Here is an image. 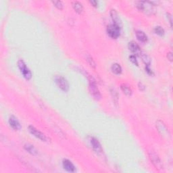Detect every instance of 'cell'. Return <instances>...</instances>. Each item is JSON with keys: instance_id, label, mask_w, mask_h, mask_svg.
<instances>
[{"instance_id": "1", "label": "cell", "mask_w": 173, "mask_h": 173, "mask_svg": "<svg viewBox=\"0 0 173 173\" xmlns=\"http://www.w3.org/2000/svg\"><path fill=\"white\" fill-rule=\"evenodd\" d=\"M137 8L141 12L147 15H153L156 13L155 6L151 3V1H139L137 2Z\"/></svg>"}, {"instance_id": "2", "label": "cell", "mask_w": 173, "mask_h": 173, "mask_svg": "<svg viewBox=\"0 0 173 173\" xmlns=\"http://www.w3.org/2000/svg\"><path fill=\"white\" fill-rule=\"evenodd\" d=\"M86 77H87L89 81V89L90 93L95 99L100 100L102 98V95L97 86L96 81L92 76L89 74Z\"/></svg>"}, {"instance_id": "3", "label": "cell", "mask_w": 173, "mask_h": 173, "mask_svg": "<svg viewBox=\"0 0 173 173\" xmlns=\"http://www.w3.org/2000/svg\"><path fill=\"white\" fill-rule=\"evenodd\" d=\"M28 129H29V132H30L32 135L35 136L36 138H37L41 141H42V142H44L46 143H49L50 142H51V140H50V139L49 137H47L45 134L41 133V132L39 131L38 129H36L35 127H34L33 126L30 125V126H29Z\"/></svg>"}, {"instance_id": "4", "label": "cell", "mask_w": 173, "mask_h": 173, "mask_svg": "<svg viewBox=\"0 0 173 173\" xmlns=\"http://www.w3.org/2000/svg\"><path fill=\"white\" fill-rule=\"evenodd\" d=\"M149 157L150 160H151L152 163L153 164L154 166L156 167L157 169L162 170L163 168L162 162L160 157L156 152L154 151H149Z\"/></svg>"}, {"instance_id": "5", "label": "cell", "mask_w": 173, "mask_h": 173, "mask_svg": "<svg viewBox=\"0 0 173 173\" xmlns=\"http://www.w3.org/2000/svg\"><path fill=\"white\" fill-rule=\"evenodd\" d=\"M120 28L119 26L114 24H110L107 27V33L112 39H117L120 35Z\"/></svg>"}, {"instance_id": "6", "label": "cell", "mask_w": 173, "mask_h": 173, "mask_svg": "<svg viewBox=\"0 0 173 173\" xmlns=\"http://www.w3.org/2000/svg\"><path fill=\"white\" fill-rule=\"evenodd\" d=\"M18 66H19L20 72H21V73L23 75L24 78L26 79V80H30L32 78V73L30 69L26 66V64L24 63V61L22 60H20L19 62H18Z\"/></svg>"}, {"instance_id": "7", "label": "cell", "mask_w": 173, "mask_h": 173, "mask_svg": "<svg viewBox=\"0 0 173 173\" xmlns=\"http://www.w3.org/2000/svg\"><path fill=\"white\" fill-rule=\"evenodd\" d=\"M156 129L160 135L165 138H169L170 137V133L167 127H166L164 123L161 120H158L156 122Z\"/></svg>"}, {"instance_id": "8", "label": "cell", "mask_w": 173, "mask_h": 173, "mask_svg": "<svg viewBox=\"0 0 173 173\" xmlns=\"http://www.w3.org/2000/svg\"><path fill=\"white\" fill-rule=\"evenodd\" d=\"M55 81L57 85L64 92H66L69 89V85L66 79L62 76H56L55 77Z\"/></svg>"}, {"instance_id": "9", "label": "cell", "mask_w": 173, "mask_h": 173, "mask_svg": "<svg viewBox=\"0 0 173 173\" xmlns=\"http://www.w3.org/2000/svg\"><path fill=\"white\" fill-rule=\"evenodd\" d=\"M91 144L92 145L93 149L95 150V152L97 154H101L102 153L103 149L101 144H100L98 139H97L95 137H92L91 139Z\"/></svg>"}, {"instance_id": "10", "label": "cell", "mask_w": 173, "mask_h": 173, "mask_svg": "<svg viewBox=\"0 0 173 173\" xmlns=\"http://www.w3.org/2000/svg\"><path fill=\"white\" fill-rule=\"evenodd\" d=\"M9 124L10 127L15 131H19L21 129V124H20L19 120L16 118L14 116H11L9 118Z\"/></svg>"}, {"instance_id": "11", "label": "cell", "mask_w": 173, "mask_h": 173, "mask_svg": "<svg viewBox=\"0 0 173 173\" xmlns=\"http://www.w3.org/2000/svg\"><path fill=\"white\" fill-rule=\"evenodd\" d=\"M62 165L64 168L66 170H67L68 172H74L76 171V168H75L74 165L72 163V162L70 161L69 160H67V159L64 160Z\"/></svg>"}, {"instance_id": "12", "label": "cell", "mask_w": 173, "mask_h": 173, "mask_svg": "<svg viewBox=\"0 0 173 173\" xmlns=\"http://www.w3.org/2000/svg\"><path fill=\"white\" fill-rule=\"evenodd\" d=\"M110 16L114 24L116 25H118V26H119L120 27H121V24H122L121 20H120V19L119 16H118V14L117 12L114 10V9H112V10H110Z\"/></svg>"}, {"instance_id": "13", "label": "cell", "mask_w": 173, "mask_h": 173, "mask_svg": "<svg viewBox=\"0 0 173 173\" xmlns=\"http://www.w3.org/2000/svg\"><path fill=\"white\" fill-rule=\"evenodd\" d=\"M72 6L74 11L76 12H77L79 14H83L84 12V7L83 6V4L80 3L79 1H74L72 2Z\"/></svg>"}, {"instance_id": "14", "label": "cell", "mask_w": 173, "mask_h": 173, "mask_svg": "<svg viewBox=\"0 0 173 173\" xmlns=\"http://www.w3.org/2000/svg\"><path fill=\"white\" fill-rule=\"evenodd\" d=\"M129 48L133 53L138 54V55H139L141 52H142V50H141V48L139 46V45L133 41L130 42L129 43Z\"/></svg>"}, {"instance_id": "15", "label": "cell", "mask_w": 173, "mask_h": 173, "mask_svg": "<svg viewBox=\"0 0 173 173\" xmlns=\"http://www.w3.org/2000/svg\"><path fill=\"white\" fill-rule=\"evenodd\" d=\"M24 149L26 150L27 152H29V154L33 155V156H36L37 155L38 152L37 150L36 149L35 147L33 146V145L30 144V143H26V144L24 145Z\"/></svg>"}, {"instance_id": "16", "label": "cell", "mask_w": 173, "mask_h": 173, "mask_svg": "<svg viewBox=\"0 0 173 173\" xmlns=\"http://www.w3.org/2000/svg\"><path fill=\"white\" fill-rule=\"evenodd\" d=\"M136 37L141 42L145 43L147 41V36L144 32L142 31H137L136 32Z\"/></svg>"}, {"instance_id": "17", "label": "cell", "mask_w": 173, "mask_h": 173, "mask_svg": "<svg viewBox=\"0 0 173 173\" xmlns=\"http://www.w3.org/2000/svg\"><path fill=\"white\" fill-rule=\"evenodd\" d=\"M139 56L141 57V58L142 59V61L145 65L150 66V64H151V58H150V57L147 55V54H145L142 51L139 54Z\"/></svg>"}, {"instance_id": "18", "label": "cell", "mask_w": 173, "mask_h": 173, "mask_svg": "<svg viewBox=\"0 0 173 173\" xmlns=\"http://www.w3.org/2000/svg\"><path fill=\"white\" fill-rule=\"evenodd\" d=\"M111 70L113 73H114L115 74H120L122 72L121 66L118 63L113 64L111 66Z\"/></svg>"}, {"instance_id": "19", "label": "cell", "mask_w": 173, "mask_h": 173, "mask_svg": "<svg viewBox=\"0 0 173 173\" xmlns=\"http://www.w3.org/2000/svg\"><path fill=\"white\" fill-rule=\"evenodd\" d=\"M120 89H121L122 92H123L125 95H127V96H131L132 93H133L131 89L130 88L128 85H125V84H122V85H120Z\"/></svg>"}, {"instance_id": "20", "label": "cell", "mask_w": 173, "mask_h": 173, "mask_svg": "<svg viewBox=\"0 0 173 173\" xmlns=\"http://www.w3.org/2000/svg\"><path fill=\"white\" fill-rule=\"evenodd\" d=\"M86 60L87 61V62L89 63V64L90 65L91 67H92L93 68H96V63H95L93 58L89 55V54H86Z\"/></svg>"}, {"instance_id": "21", "label": "cell", "mask_w": 173, "mask_h": 173, "mask_svg": "<svg viewBox=\"0 0 173 173\" xmlns=\"http://www.w3.org/2000/svg\"><path fill=\"white\" fill-rule=\"evenodd\" d=\"M110 92H111V95H112V98H113L114 102H115V104H117L118 101V92H117V91H116V89H111Z\"/></svg>"}, {"instance_id": "22", "label": "cell", "mask_w": 173, "mask_h": 173, "mask_svg": "<svg viewBox=\"0 0 173 173\" xmlns=\"http://www.w3.org/2000/svg\"><path fill=\"white\" fill-rule=\"evenodd\" d=\"M154 32L155 33L160 36H164V33H165L164 29L162 28L161 26H156V28L154 29Z\"/></svg>"}, {"instance_id": "23", "label": "cell", "mask_w": 173, "mask_h": 173, "mask_svg": "<svg viewBox=\"0 0 173 173\" xmlns=\"http://www.w3.org/2000/svg\"><path fill=\"white\" fill-rule=\"evenodd\" d=\"M52 4H54V6L56 7L58 10H62L64 8V4L61 1H52Z\"/></svg>"}, {"instance_id": "24", "label": "cell", "mask_w": 173, "mask_h": 173, "mask_svg": "<svg viewBox=\"0 0 173 173\" xmlns=\"http://www.w3.org/2000/svg\"><path fill=\"white\" fill-rule=\"evenodd\" d=\"M129 60H131V62L133 64H134L136 65V66H138V62H137V60L135 56H133V55L129 57Z\"/></svg>"}, {"instance_id": "25", "label": "cell", "mask_w": 173, "mask_h": 173, "mask_svg": "<svg viewBox=\"0 0 173 173\" xmlns=\"http://www.w3.org/2000/svg\"><path fill=\"white\" fill-rule=\"evenodd\" d=\"M138 87L140 91H142V92H143V91H145V86L143 85L142 83H138Z\"/></svg>"}, {"instance_id": "26", "label": "cell", "mask_w": 173, "mask_h": 173, "mask_svg": "<svg viewBox=\"0 0 173 173\" xmlns=\"http://www.w3.org/2000/svg\"><path fill=\"white\" fill-rule=\"evenodd\" d=\"M145 70H146V72L149 74H150V75L153 74V72H152V70L151 69H150L149 66H145Z\"/></svg>"}, {"instance_id": "27", "label": "cell", "mask_w": 173, "mask_h": 173, "mask_svg": "<svg viewBox=\"0 0 173 173\" xmlns=\"http://www.w3.org/2000/svg\"><path fill=\"white\" fill-rule=\"evenodd\" d=\"M167 57H168V60H169L170 61H172V58H173V57H172V53L171 51L170 52H168V53L167 54Z\"/></svg>"}, {"instance_id": "28", "label": "cell", "mask_w": 173, "mask_h": 173, "mask_svg": "<svg viewBox=\"0 0 173 173\" xmlns=\"http://www.w3.org/2000/svg\"><path fill=\"white\" fill-rule=\"evenodd\" d=\"M167 18H168V19H169L170 26H172V16H171V15H170L169 13H167Z\"/></svg>"}, {"instance_id": "29", "label": "cell", "mask_w": 173, "mask_h": 173, "mask_svg": "<svg viewBox=\"0 0 173 173\" xmlns=\"http://www.w3.org/2000/svg\"><path fill=\"white\" fill-rule=\"evenodd\" d=\"M89 2H90V4L94 7H97V5H98V3H97V1H90Z\"/></svg>"}]
</instances>
